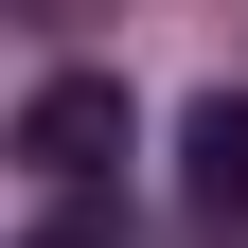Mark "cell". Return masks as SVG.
<instances>
[{
	"label": "cell",
	"instance_id": "6da1fadb",
	"mask_svg": "<svg viewBox=\"0 0 248 248\" xmlns=\"http://www.w3.org/2000/svg\"><path fill=\"white\" fill-rule=\"evenodd\" d=\"M142 142V107H124V71H36L18 89V124H0V160L36 177V195H89V177Z\"/></svg>",
	"mask_w": 248,
	"mask_h": 248
},
{
	"label": "cell",
	"instance_id": "7a4b0ae2",
	"mask_svg": "<svg viewBox=\"0 0 248 248\" xmlns=\"http://www.w3.org/2000/svg\"><path fill=\"white\" fill-rule=\"evenodd\" d=\"M177 195H195L213 231L248 213V89H195V107H177Z\"/></svg>",
	"mask_w": 248,
	"mask_h": 248
},
{
	"label": "cell",
	"instance_id": "277c9868",
	"mask_svg": "<svg viewBox=\"0 0 248 248\" xmlns=\"http://www.w3.org/2000/svg\"><path fill=\"white\" fill-rule=\"evenodd\" d=\"M0 18H53V0H0Z\"/></svg>",
	"mask_w": 248,
	"mask_h": 248
},
{
	"label": "cell",
	"instance_id": "3957f363",
	"mask_svg": "<svg viewBox=\"0 0 248 248\" xmlns=\"http://www.w3.org/2000/svg\"><path fill=\"white\" fill-rule=\"evenodd\" d=\"M18 248H124V231H107V213L71 195V213H53V231H18Z\"/></svg>",
	"mask_w": 248,
	"mask_h": 248
}]
</instances>
